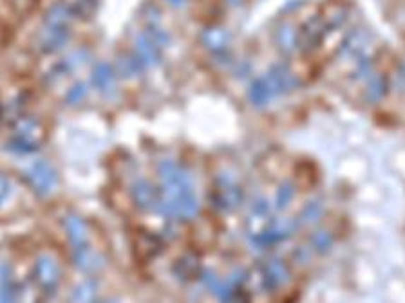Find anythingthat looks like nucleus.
<instances>
[{
    "label": "nucleus",
    "mask_w": 405,
    "mask_h": 303,
    "mask_svg": "<svg viewBox=\"0 0 405 303\" xmlns=\"http://www.w3.org/2000/svg\"><path fill=\"white\" fill-rule=\"evenodd\" d=\"M45 132L42 125L35 119H20L8 141V148L17 156H29L42 147Z\"/></svg>",
    "instance_id": "obj_1"
},
{
    "label": "nucleus",
    "mask_w": 405,
    "mask_h": 303,
    "mask_svg": "<svg viewBox=\"0 0 405 303\" xmlns=\"http://www.w3.org/2000/svg\"><path fill=\"white\" fill-rule=\"evenodd\" d=\"M28 180L33 186L35 192L47 195L53 192L58 185V173L49 161L38 159L33 164H29L28 168Z\"/></svg>",
    "instance_id": "obj_2"
},
{
    "label": "nucleus",
    "mask_w": 405,
    "mask_h": 303,
    "mask_svg": "<svg viewBox=\"0 0 405 303\" xmlns=\"http://www.w3.org/2000/svg\"><path fill=\"white\" fill-rule=\"evenodd\" d=\"M60 264L51 254H40L35 262V278L44 291H54L60 282Z\"/></svg>",
    "instance_id": "obj_3"
},
{
    "label": "nucleus",
    "mask_w": 405,
    "mask_h": 303,
    "mask_svg": "<svg viewBox=\"0 0 405 303\" xmlns=\"http://www.w3.org/2000/svg\"><path fill=\"white\" fill-rule=\"evenodd\" d=\"M131 193L134 202L141 209L155 208V204H158V197H160V193L155 192V188L147 179H136L131 186Z\"/></svg>",
    "instance_id": "obj_4"
},
{
    "label": "nucleus",
    "mask_w": 405,
    "mask_h": 303,
    "mask_svg": "<svg viewBox=\"0 0 405 303\" xmlns=\"http://www.w3.org/2000/svg\"><path fill=\"white\" fill-rule=\"evenodd\" d=\"M73 259L74 264L78 266V269L82 271H98L100 267L103 266V256L100 253H96L95 249H90L89 244L74 247Z\"/></svg>",
    "instance_id": "obj_5"
},
{
    "label": "nucleus",
    "mask_w": 405,
    "mask_h": 303,
    "mask_svg": "<svg viewBox=\"0 0 405 303\" xmlns=\"http://www.w3.org/2000/svg\"><path fill=\"white\" fill-rule=\"evenodd\" d=\"M66 231L71 244H73L74 247L86 246L87 242H89V228H87L86 222L80 217H76V215H69V217L66 218Z\"/></svg>",
    "instance_id": "obj_6"
},
{
    "label": "nucleus",
    "mask_w": 405,
    "mask_h": 303,
    "mask_svg": "<svg viewBox=\"0 0 405 303\" xmlns=\"http://www.w3.org/2000/svg\"><path fill=\"white\" fill-rule=\"evenodd\" d=\"M95 292L96 287L93 285V283H82V285H78L73 291V299L76 303H87L93 299Z\"/></svg>",
    "instance_id": "obj_7"
},
{
    "label": "nucleus",
    "mask_w": 405,
    "mask_h": 303,
    "mask_svg": "<svg viewBox=\"0 0 405 303\" xmlns=\"http://www.w3.org/2000/svg\"><path fill=\"white\" fill-rule=\"evenodd\" d=\"M9 195H11V179L8 177V173L0 172V204H4Z\"/></svg>",
    "instance_id": "obj_8"
}]
</instances>
